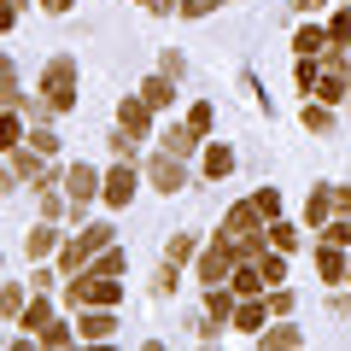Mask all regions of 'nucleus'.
<instances>
[{"label": "nucleus", "mask_w": 351, "mask_h": 351, "mask_svg": "<svg viewBox=\"0 0 351 351\" xmlns=\"http://www.w3.org/2000/svg\"><path fill=\"white\" fill-rule=\"evenodd\" d=\"M199 164H205V176H211V182H223V176L234 170V152H228V147H217V141H211V147L199 152Z\"/></svg>", "instance_id": "17"}, {"label": "nucleus", "mask_w": 351, "mask_h": 351, "mask_svg": "<svg viewBox=\"0 0 351 351\" xmlns=\"http://www.w3.org/2000/svg\"><path fill=\"white\" fill-rule=\"evenodd\" d=\"M0 311H6V322H18V316H24V287H18V281H6V293H0Z\"/></svg>", "instance_id": "27"}, {"label": "nucleus", "mask_w": 351, "mask_h": 351, "mask_svg": "<svg viewBox=\"0 0 351 351\" xmlns=\"http://www.w3.org/2000/svg\"><path fill=\"white\" fill-rule=\"evenodd\" d=\"M170 82H176L170 71H158V76H147V82H141V100H147L152 112H164V106L176 100V88H170Z\"/></svg>", "instance_id": "14"}, {"label": "nucleus", "mask_w": 351, "mask_h": 351, "mask_svg": "<svg viewBox=\"0 0 351 351\" xmlns=\"http://www.w3.org/2000/svg\"><path fill=\"white\" fill-rule=\"evenodd\" d=\"M88 269H100V276H123V269H129V258H123V252H117V246H106L100 258L88 263Z\"/></svg>", "instance_id": "23"}, {"label": "nucleus", "mask_w": 351, "mask_h": 351, "mask_svg": "<svg viewBox=\"0 0 351 351\" xmlns=\"http://www.w3.org/2000/svg\"><path fill=\"white\" fill-rule=\"evenodd\" d=\"M334 211H339V217H351V188H334Z\"/></svg>", "instance_id": "38"}, {"label": "nucleus", "mask_w": 351, "mask_h": 351, "mask_svg": "<svg viewBox=\"0 0 351 351\" xmlns=\"http://www.w3.org/2000/svg\"><path fill=\"white\" fill-rule=\"evenodd\" d=\"M234 263H240V258L223 246V240H217V246L199 252V281H205V287H217V281H234Z\"/></svg>", "instance_id": "7"}, {"label": "nucleus", "mask_w": 351, "mask_h": 351, "mask_svg": "<svg viewBox=\"0 0 351 351\" xmlns=\"http://www.w3.org/2000/svg\"><path fill=\"white\" fill-rule=\"evenodd\" d=\"M188 252H193V234H176L170 246H164V263H182V258H188Z\"/></svg>", "instance_id": "33"}, {"label": "nucleus", "mask_w": 351, "mask_h": 351, "mask_svg": "<svg viewBox=\"0 0 351 351\" xmlns=\"http://www.w3.org/2000/svg\"><path fill=\"white\" fill-rule=\"evenodd\" d=\"M252 205H258V211H263V223H276V217H281V193H276V188L252 193Z\"/></svg>", "instance_id": "29"}, {"label": "nucleus", "mask_w": 351, "mask_h": 351, "mask_svg": "<svg viewBox=\"0 0 351 351\" xmlns=\"http://www.w3.org/2000/svg\"><path fill=\"white\" fill-rule=\"evenodd\" d=\"M188 123H193V135H211V123H217V112H211V106H193V112H188Z\"/></svg>", "instance_id": "30"}, {"label": "nucleus", "mask_w": 351, "mask_h": 351, "mask_svg": "<svg viewBox=\"0 0 351 351\" xmlns=\"http://www.w3.org/2000/svg\"><path fill=\"white\" fill-rule=\"evenodd\" d=\"M6 182H29V188H47L53 182V170L41 164V147H6Z\"/></svg>", "instance_id": "4"}, {"label": "nucleus", "mask_w": 351, "mask_h": 351, "mask_svg": "<svg viewBox=\"0 0 351 351\" xmlns=\"http://www.w3.org/2000/svg\"><path fill=\"white\" fill-rule=\"evenodd\" d=\"M18 12H24V0H6V29L18 24Z\"/></svg>", "instance_id": "40"}, {"label": "nucleus", "mask_w": 351, "mask_h": 351, "mask_svg": "<svg viewBox=\"0 0 351 351\" xmlns=\"http://www.w3.org/2000/svg\"><path fill=\"white\" fill-rule=\"evenodd\" d=\"M71 328H64V322H47V328H41V346H53V351H59V346H71Z\"/></svg>", "instance_id": "31"}, {"label": "nucleus", "mask_w": 351, "mask_h": 351, "mask_svg": "<svg viewBox=\"0 0 351 351\" xmlns=\"http://www.w3.org/2000/svg\"><path fill=\"white\" fill-rule=\"evenodd\" d=\"M316 82H322V64H316V59H299V88H304V94H316Z\"/></svg>", "instance_id": "32"}, {"label": "nucleus", "mask_w": 351, "mask_h": 351, "mask_svg": "<svg viewBox=\"0 0 351 351\" xmlns=\"http://www.w3.org/2000/svg\"><path fill=\"white\" fill-rule=\"evenodd\" d=\"M258 269H263V281H269V287H281V276H287L281 252H263V258H258Z\"/></svg>", "instance_id": "28"}, {"label": "nucleus", "mask_w": 351, "mask_h": 351, "mask_svg": "<svg viewBox=\"0 0 351 351\" xmlns=\"http://www.w3.org/2000/svg\"><path fill=\"white\" fill-rule=\"evenodd\" d=\"M346 82H351V64H346Z\"/></svg>", "instance_id": "42"}, {"label": "nucleus", "mask_w": 351, "mask_h": 351, "mask_svg": "<svg viewBox=\"0 0 351 351\" xmlns=\"http://www.w3.org/2000/svg\"><path fill=\"white\" fill-rule=\"evenodd\" d=\"M269 311L287 316V311H293V293H287V287H269Z\"/></svg>", "instance_id": "35"}, {"label": "nucleus", "mask_w": 351, "mask_h": 351, "mask_svg": "<svg viewBox=\"0 0 351 351\" xmlns=\"http://www.w3.org/2000/svg\"><path fill=\"white\" fill-rule=\"evenodd\" d=\"M117 129H129V135H147V129H152V106L147 100H117Z\"/></svg>", "instance_id": "12"}, {"label": "nucleus", "mask_w": 351, "mask_h": 351, "mask_svg": "<svg viewBox=\"0 0 351 351\" xmlns=\"http://www.w3.org/2000/svg\"><path fill=\"white\" fill-rule=\"evenodd\" d=\"M234 304H240V287H234V281H217V287H205V328H199V334L217 339V328L234 322Z\"/></svg>", "instance_id": "5"}, {"label": "nucleus", "mask_w": 351, "mask_h": 351, "mask_svg": "<svg viewBox=\"0 0 351 351\" xmlns=\"http://www.w3.org/2000/svg\"><path fill=\"white\" fill-rule=\"evenodd\" d=\"M64 299H71V304H117V299H123V276H100V269H82V276H71Z\"/></svg>", "instance_id": "3"}, {"label": "nucleus", "mask_w": 351, "mask_h": 351, "mask_svg": "<svg viewBox=\"0 0 351 351\" xmlns=\"http://www.w3.org/2000/svg\"><path fill=\"white\" fill-rule=\"evenodd\" d=\"M322 234L334 240V246H351V217H339V223H322Z\"/></svg>", "instance_id": "34"}, {"label": "nucleus", "mask_w": 351, "mask_h": 351, "mask_svg": "<svg viewBox=\"0 0 351 351\" xmlns=\"http://www.w3.org/2000/svg\"><path fill=\"white\" fill-rule=\"evenodd\" d=\"M234 287H240V299H246V293H263L269 281H263V269H258V263H240V269H234Z\"/></svg>", "instance_id": "21"}, {"label": "nucleus", "mask_w": 351, "mask_h": 351, "mask_svg": "<svg viewBox=\"0 0 351 351\" xmlns=\"http://www.w3.org/2000/svg\"><path fill=\"white\" fill-rule=\"evenodd\" d=\"M53 246H59V228H53V223H41V228H29V240H24V252H29V258H47Z\"/></svg>", "instance_id": "18"}, {"label": "nucleus", "mask_w": 351, "mask_h": 351, "mask_svg": "<svg viewBox=\"0 0 351 351\" xmlns=\"http://www.w3.org/2000/svg\"><path fill=\"white\" fill-rule=\"evenodd\" d=\"M41 94H47L53 112H71L76 106V59L71 53H53V59L41 64Z\"/></svg>", "instance_id": "1"}, {"label": "nucleus", "mask_w": 351, "mask_h": 351, "mask_svg": "<svg viewBox=\"0 0 351 351\" xmlns=\"http://www.w3.org/2000/svg\"><path fill=\"white\" fill-rule=\"evenodd\" d=\"M293 53H299V59H316V53H328V29L299 24V36H293Z\"/></svg>", "instance_id": "16"}, {"label": "nucleus", "mask_w": 351, "mask_h": 351, "mask_svg": "<svg viewBox=\"0 0 351 351\" xmlns=\"http://www.w3.org/2000/svg\"><path fill=\"white\" fill-rule=\"evenodd\" d=\"M322 6H328V0H293V12H304V18H311V12H322Z\"/></svg>", "instance_id": "39"}, {"label": "nucleus", "mask_w": 351, "mask_h": 351, "mask_svg": "<svg viewBox=\"0 0 351 351\" xmlns=\"http://www.w3.org/2000/svg\"><path fill=\"white\" fill-rule=\"evenodd\" d=\"M106 246H112V228H106V223L82 228L76 240H64V252H59V269H64V276H82V269H88L94 258H100Z\"/></svg>", "instance_id": "2"}, {"label": "nucleus", "mask_w": 351, "mask_h": 351, "mask_svg": "<svg viewBox=\"0 0 351 351\" xmlns=\"http://www.w3.org/2000/svg\"><path fill=\"white\" fill-rule=\"evenodd\" d=\"M304 129H311V135H328V129H334V112H328V100H304Z\"/></svg>", "instance_id": "19"}, {"label": "nucleus", "mask_w": 351, "mask_h": 351, "mask_svg": "<svg viewBox=\"0 0 351 351\" xmlns=\"http://www.w3.org/2000/svg\"><path fill=\"white\" fill-rule=\"evenodd\" d=\"M147 182H152L158 193H176L182 182H188V176H182V158H176V152H158V158L147 164Z\"/></svg>", "instance_id": "8"}, {"label": "nucleus", "mask_w": 351, "mask_h": 351, "mask_svg": "<svg viewBox=\"0 0 351 351\" xmlns=\"http://www.w3.org/2000/svg\"><path fill=\"white\" fill-rule=\"evenodd\" d=\"M193 147H199V135H193V123H182V129H170V135H164V152H176V158H188Z\"/></svg>", "instance_id": "20"}, {"label": "nucleus", "mask_w": 351, "mask_h": 351, "mask_svg": "<svg viewBox=\"0 0 351 351\" xmlns=\"http://www.w3.org/2000/svg\"><path fill=\"white\" fill-rule=\"evenodd\" d=\"M76 334H82V339H112V334H117V316H112V304H88V316L76 322Z\"/></svg>", "instance_id": "11"}, {"label": "nucleus", "mask_w": 351, "mask_h": 351, "mask_svg": "<svg viewBox=\"0 0 351 351\" xmlns=\"http://www.w3.org/2000/svg\"><path fill=\"white\" fill-rule=\"evenodd\" d=\"M328 211H334V188H328V182H316V188H311V199H304V223H311V228H322V223H328Z\"/></svg>", "instance_id": "15"}, {"label": "nucleus", "mask_w": 351, "mask_h": 351, "mask_svg": "<svg viewBox=\"0 0 351 351\" xmlns=\"http://www.w3.org/2000/svg\"><path fill=\"white\" fill-rule=\"evenodd\" d=\"M316 269H322V281H351V258H346V246H334V240H328V246L316 252Z\"/></svg>", "instance_id": "13"}, {"label": "nucleus", "mask_w": 351, "mask_h": 351, "mask_svg": "<svg viewBox=\"0 0 351 351\" xmlns=\"http://www.w3.org/2000/svg\"><path fill=\"white\" fill-rule=\"evenodd\" d=\"M346 41H351V6H339L334 24H328V47H346Z\"/></svg>", "instance_id": "26"}, {"label": "nucleus", "mask_w": 351, "mask_h": 351, "mask_svg": "<svg viewBox=\"0 0 351 351\" xmlns=\"http://www.w3.org/2000/svg\"><path fill=\"white\" fill-rule=\"evenodd\" d=\"M269 246H276V252H293V246H299V228L276 217V223H269Z\"/></svg>", "instance_id": "25"}, {"label": "nucleus", "mask_w": 351, "mask_h": 351, "mask_svg": "<svg viewBox=\"0 0 351 351\" xmlns=\"http://www.w3.org/2000/svg\"><path fill=\"white\" fill-rule=\"evenodd\" d=\"M269 316H276V311H269L258 293H246V299L234 304V328H240V334H263V322H269Z\"/></svg>", "instance_id": "10"}, {"label": "nucleus", "mask_w": 351, "mask_h": 351, "mask_svg": "<svg viewBox=\"0 0 351 351\" xmlns=\"http://www.w3.org/2000/svg\"><path fill=\"white\" fill-rule=\"evenodd\" d=\"M135 182H141V176L129 170V158H117V170L106 176V193H100V199L106 205H129V199H135Z\"/></svg>", "instance_id": "9"}, {"label": "nucleus", "mask_w": 351, "mask_h": 351, "mask_svg": "<svg viewBox=\"0 0 351 351\" xmlns=\"http://www.w3.org/2000/svg\"><path fill=\"white\" fill-rule=\"evenodd\" d=\"M18 322H24V328H29V334H41V328H47V322H53V304H47V299H29V311H24V316H18Z\"/></svg>", "instance_id": "22"}, {"label": "nucleus", "mask_w": 351, "mask_h": 351, "mask_svg": "<svg viewBox=\"0 0 351 351\" xmlns=\"http://www.w3.org/2000/svg\"><path fill=\"white\" fill-rule=\"evenodd\" d=\"M217 6H223V0H182V12H188V18H205V12H217Z\"/></svg>", "instance_id": "36"}, {"label": "nucleus", "mask_w": 351, "mask_h": 351, "mask_svg": "<svg viewBox=\"0 0 351 351\" xmlns=\"http://www.w3.org/2000/svg\"><path fill=\"white\" fill-rule=\"evenodd\" d=\"M29 147H41V152H53V147H59V135H53V129H29Z\"/></svg>", "instance_id": "37"}, {"label": "nucleus", "mask_w": 351, "mask_h": 351, "mask_svg": "<svg viewBox=\"0 0 351 351\" xmlns=\"http://www.w3.org/2000/svg\"><path fill=\"white\" fill-rule=\"evenodd\" d=\"M41 6H47V12H71V0H41Z\"/></svg>", "instance_id": "41"}, {"label": "nucleus", "mask_w": 351, "mask_h": 351, "mask_svg": "<svg viewBox=\"0 0 351 351\" xmlns=\"http://www.w3.org/2000/svg\"><path fill=\"white\" fill-rule=\"evenodd\" d=\"M258 339H263V346H276V351H293V346H299L304 334H299V328H263Z\"/></svg>", "instance_id": "24"}, {"label": "nucleus", "mask_w": 351, "mask_h": 351, "mask_svg": "<svg viewBox=\"0 0 351 351\" xmlns=\"http://www.w3.org/2000/svg\"><path fill=\"white\" fill-rule=\"evenodd\" d=\"M106 193V176L94 170V164H71L64 170V199H71V211H82L88 199H100Z\"/></svg>", "instance_id": "6"}]
</instances>
